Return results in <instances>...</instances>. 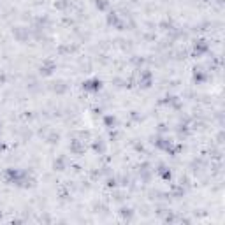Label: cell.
Masks as SVG:
<instances>
[{
  "label": "cell",
  "mask_w": 225,
  "mask_h": 225,
  "mask_svg": "<svg viewBox=\"0 0 225 225\" xmlns=\"http://www.w3.org/2000/svg\"><path fill=\"white\" fill-rule=\"evenodd\" d=\"M100 86H102V83L99 79H88L86 83H83V88L86 90V92H99Z\"/></svg>",
  "instance_id": "6da1fadb"
},
{
  "label": "cell",
  "mask_w": 225,
  "mask_h": 225,
  "mask_svg": "<svg viewBox=\"0 0 225 225\" xmlns=\"http://www.w3.org/2000/svg\"><path fill=\"white\" fill-rule=\"evenodd\" d=\"M208 50H209V44L206 42V41H199V42H195V53H197V55H202V53H206Z\"/></svg>",
  "instance_id": "7a4b0ae2"
},
{
  "label": "cell",
  "mask_w": 225,
  "mask_h": 225,
  "mask_svg": "<svg viewBox=\"0 0 225 225\" xmlns=\"http://www.w3.org/2000/svg\"><path fill=\"white\" fill-rule=\"evenodd\" d=\"M160 176L164 178V180H167V178H171V171H165V167H160Z\"/></svg>",
  "instance_id": "3957f363"
},
{
  "label": "cell",
  "mask_w": 225,
  "mask_h": 225,
  "mask_svg": "<svg viewBox=\"0 0 225 225\" xmlns=\"http://www.w3.org/2000/svg\"><path fill=\"white\" fill-rule=\"evenodd\" d=\"M106 123H107V125L115 123V118H113V116H107V118H106Z\"/></svg>",
  "instance_id": "277c9868"
},
{
  "label": "cell",
  "mask_w": 225,
  "mask_h": 225,
  "mask_svg": "<svg viewBox=\"0 0 225 225\" xmlns=\"http://www.w3.org/2000/svg\"><path fill=\"white\" fill-rule=\"evenodd\" d=\"M0 148H2V144H0Z\"/></svg>",
  "instance_id": "5b68a950"
}]
</instances>
